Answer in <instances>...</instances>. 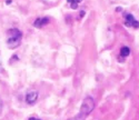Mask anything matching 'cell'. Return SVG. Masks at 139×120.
Segmentation results:
<instances>
[{
	"label": "cell",
	"instance_id": "obj_1",
	"mask_svg": "<svg viewBox=\"0 0 139 120\" xmlns=\"http://www.w3.org/2000/svg\"><path fill=\"white\" fill-rule=\"evenodd\" d=\"M95 108V101L91 97H86L82 101V105L80 107V111L78 115H76L73 118H70L69 120H86L87 116L92 112Z\"/></svg>",
	"mask_w": 139,
	"mask_h": 120
},
{
	"label": "cell",
	"instance_id": "obj_2",
	"mask_svg": "<svg viewBox=\"0 0 139 120\" xmlns=\"http://www.w3.org/2000/svg\"><path fill=\"white\" fill-rule=\"evenodd\" d=\"M22 40V32L18 28H11L7 31V45L10 49L18 48Z\"/></svg>",
	"mask_w": 139,
	"mask_h": 120
},
{
	"label": "cell",
	"instance_id": "obj_3",
	"mask_svg": "<svg viewBox=\"0 0 139 120\" xmlns=\"http://www.w3.org/2000/svg\"><path fill=\"white\" fill-rule=\"evenodd\" d=\"M25 99H26V102L28 103V105H33V103H36L37 99H38V91L31 90V91L27 92Z\"/></svg>",
	"mask_w": 139,
	"mask_h": 120
},
{
	"label": "cell",
	"instance_id": "obj_4",
	"mask_svg": "<svg viewBox=\"0 0 139 120\" xmlns=\"http://www.w3.org/2000/svg\"><path fill=\"white\" fill-rule=\"evenodd\" d=\"M49 18L48 17H40V18H37L35 21L32 22V26L36 27V28H42V27H45L46 25H48L49 23Z\"/></svg>",
	"mask_w": 139,
	"mask_h": 120
},
{
	"label": "cell",
	"instance_id": "obj_5",
	"mask_svg": "<svg viewBox=\"0 0 139 120\" xmlns=\"http://www.w3.org/2000/svg\"><path fill=\"white\" fill-rule=\"evenodd\" d=\"M136 21V19H135V17L133 15H130V13H126V19H125V26L127 27H133L134 22Z\"/></svg>",
	"mask_w": 139,
	"mask_h": 120
},
{
	"label": "cell",
	"instance_id": "obj_6",
	"mask_svg": "<svg viewBox=\"0 0 139 120\" xmlns=\"http://www.w3.org/2000/svg\"><path fill=\"white\" fill-rule=\"evenodd\" d=\"M129 53H130V49H129V47H127V46L121 47V49H120V56H121V57L126 58V57L129 56Z\"/></svg>",
	"mask_w": 139,
	"mask_h": 120
},
{
	"label": "cell",
	"instance_id": "obj_7",
	"mask_svg": "<svg viewBox=\"0 0 139 120\" xmlns=\"http://www.w3.org/2000/svg\"><path fill=\"white\" fill-rule=\"evenodd\" d=\"M81 1H82V0H67V2L71 6V8L72 9H77L78 3H80Z\"/></svg>",
	"mask_w": 139,
	"mask_h": 120
},
{
	"label": "cell",
	"instance_id": "obj_8",
	"mask_svg": "<svg viewBox=\"0 0 139 120\" xmlns=\"http://www.w3.org/2000/svg\"><path fill=\"white\" fill-rule=\"evenodd\" d=\"M2 108H3V102H2L1 98H0V115H1V112H2Z\"/></svg>",
	"mask_w": 139,
	"mask_h": 120
},
{
	"label": "cell",
	"instance_id": "obj_9",
	"mask_svg": "<svg viewBox=\"0 0 139 120\" xmlns=\"http://www.w3.org/2000/svg\"><path fill=\"white\" fill-rule=\"evenodd\" d=\"M84 16H85V11H81L80 16H79V18H81V17H84Z\"/></svg>",
	"mask_w": 139,
	"mask_h": 120
},
{
	"label": "cell",
	"instance_id": "obj_10",
	"mask_svg": "<svg viewBox=\"0 0 139 120\" xmlns=\"http://www.w3.org/2000/svg\"><path fill=\"white\" fill-rule=\"evenodd\" d=\"M116 10H117V11H118V12H120V11H121V10H123V9H121V8H120V7H118V8H117Z\"/></svg>",
	"mask_w": 139,
	"mask_h": 120
},
{
	"label": "cell",
	"instance_id": "obj_11",
	"mask_svg": "<svg viewBox=\"0 0 139 120\" xmlns=\"http://www.w3.org/2000/svg\"><path fill=\"white\" fill-rule=\"evenodd\" d=\"M6 3H7V5H9V3H11V0H7Z\"/></svg>",
	"mask_w": 139,
	"mask_h": 120
},
{
	"label": "cell",
	"instance_id": "obj_12",
	"mask_svg": "<svg viewBox=\"0 0 139 120\" xmlns=\"http://www.w3.org/2000/svg\"><path fill=\"white\" fill-rule=\"evenodd\" d=\"M29 120H37V118H35V117H31V118H29Z\"/></svg>",
	"mask_w": 139,
	"mask_h": 120
},
{
	"label": "cell",
	"instance_id": "obj_13",
	"mask_svg": "<svg viewBox=\"0 0 139 120\" xmlns=\"http://www.w3.org/2000/svg\"><path fill=\"white\" fill-rule=\"evenodd\" d=\"M37 120H40V119H39V118H37Z\"/></svg>",
	"mask_w": 139,
	"mask_h": 120
}]
</instances>
